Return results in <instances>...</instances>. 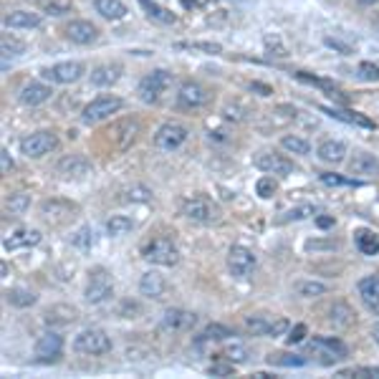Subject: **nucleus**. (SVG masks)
Segmentation results:
<instances>
[{
    "label": "nucleus",
    "instance_id": "obj_56",
    "mask_svg": "<svg viewBox=\"0 0 379 379\" xmlns=\"http://www.w3.org/2000/svg\"><path fill=\"white\" fill-rule=\"evenodd\" d=\"M361 6H374V3H379V0H359Z\"/></svg>",
    "mask_w": 379,
    "mask_h": 379
},
{
    "label": "nucleus",
    "instance_id": "obj_24",
    "mask_svg": "<svg viewBox=\"0 0 379 379\" xmlns=\"http://www.w3.org/2000/svg\"><path fill=\"white\" fill-rule=\"evenodd\" d=\"M41 13H33V11H11L3 18V23H6V28H15V31H31V28H38L41 25Z\"/></svg>",
    "mask_w": 379,
    "mask_h": 379
},
{
    "label": "nucleus",
    "instance_id": "obj_28",
    "mask_svg": "<svg viewBox=\"0 0 379 379\" xmlns=\"http://www.w3.org/2000/svg\"><path fill=\"white\" fill-rule=\"evenodd\" d=\"M273 324H276V319H271V316H265V314H255L246 319V328L253 336H271Z\"/></svg>",
    "mask_w": 379,
    "mask_h": 379
},
{
    "label": "nucleus",
    "instance_id": "obj_7",
    "mask_svg": "<svg viewBox=\"0 0 379 379\" xmlns=\"http://www.w3.org/2000/svg\"><path fill=\"white\" fill-rule=\"evenodd\" d=\"M145 260L154 265H172L180 263V248L175 246V240L172 238H154L149 246L145 248Z\"/></svg>",
    "mask_w": 379,
    "mask_h": 379
},
{
    "label": "nucleus",
    "instance_id": "obj_32",
    "mask_svg": "<svg viewBox=\"0 0 379 379\" xmlns=\"http://www.w3.org/2000/svg\"><path fill=\"white\" fill-rule=\"evenodd\" d=\"M357 248L364 255H377L379 253V235L372 230H357Z\"/></svg>",
    "mask_w": 379,
    "mask_h": 379
},
{
    "label": "nucleus",
    "instance_id": "obj_44",
    "mask_svg": "<svg viewBox=\"0 0 379 379\" xmlns=\"http://www.w3.org/2000/svg\"><path fill=\"white\" fill-rule=\"evenodd\" d=\"M359 76L364 79V81H379V66L377 63L361 61L359 63Z\"/></svg>",
    "mask_w": 379,
    "mask_h": 379
},
{
    "label": "nucleus",
    "instance_id": "obj_26",
    "mask_svg": "<svg viewBox=\"0 0 379 379\" xmlns=\"http://www.w3.org/2000/svg\"><path fill=\"white\" fill-rule=\"evenodd\" d=\"M316 154H319V159L326 164H341L347 159V145L339 142V139H326V142L319 145Z\"/></svg>",
    "mask_w": 379,
    "mask_h": 379
},
{
    "label": "nucleus",
    "instance_id": "obj_8",
    "mask_svg": "<svg viewBox=\"0 0 379 379\" xmlns=\"http://www.w3.org/2000/svg\"><path fill=\"white\" fill-rule=\"evenodd\" d=\"M33 354H36V361H41V364H56L63 357V336L56 334V331H44L36 339Z\"/></svg>",
    "mask_w": 379,
    "mask_h": 379
},
{
    "label": "nucleus",
    "instance_id": "obj_6",
    "mask_svg": "<svg viewBox=\"0 0 379 379\" xmlns=\"http://www.w3.org/2000/svg\"><path fill=\"white\" fill-rule=\"evenodd\" d=\"M121 107H124V101H121L119 96H109V94L96 96L94 101H88L86 107H84L81 119H84V124H99V121L114 117Z\"/></svg>",
    "mask_w": 379,
    "mask_h": 379
},
{
    "label": "nucleus",
    "instance_id": "obj_37",
    "mask_svg": "<svg viewBox=\"0 0 379 379\" xmlns=\"http://www.w3.org/2000/svg\"><path fill=\"white\" fill-rule=\"evenodd\" d=\"M142 6L147 8V13H149L152 18H157V20H162V23H175V15H172L170 11H164V8H159L157 3H152V0H139Z\"/></svg>",
    "mask_w": 379,
    "mask_h": 379
},
{
    "label": "nucleus",
    "instance_id": "obj_34",
    "mask_svg": "<svg viewBox=\"0 0 379 379\" xmlns=\"http://www.w3.org/2000/svg\"><path fill=\"white\" fill-rule=\"evenodd\" d=\"M296 293L303 298H319V296H326L328 286L321 284V281H301V284H296Z\"/></svg>",
    "mask_w": 379,
    "mask_h": 379
},
{
    "label": "nucleus",
    "instance_id": "obj_53",
    "mask_svg": "<svg viewBox=\"0 0 379 379\" xmlns=\"http://www.w3.org/2000/svg\"><path fill=\"white\" fill-rule=\"evenodd\" d=\"M251 88H255V91H263V96H268V94H271V88H268V86H263V84H251Z\"/></svg>",
    "mask_w": 379,
    "mask_h": 379
},
{
    "label": "nucleus",
    "instance_id": "obj_16",
    "mask_svg": "<svg viewBox=\"0 0 379 379\" xmlns=\"http://www.w3.org/2000/svg\"><path fill=\"white\" fill-rule=\"evenodd\" d=\"M197 324V316L192 311H185V309H167L159 319V326L164 331H190V328H195Z\"/></svg>",
    "mask_w": 379,
    "mask_h": 379
},
{
    "label": "nucleus",
    "instance_id": "obj_55",
    "mask_svg": "<svg viewBox=\"0 0 379 379\" xmlns=\"http://www.w3.org/2000/svg\"><path fill=\"white\" fill-rule=\"evenodd\" d=\"M372 336H374V341H377V347H379V324H374V328H372Z\"/></svg>",
    "mask_w": 379,
    "mask_h": 379
},
{
    "label": "nucleus",
    "instance_id": "obj_18",
    "mask_svg": "<svg viewBox=\"0 0 379 379\" xmlns=\"http://www.w3.org/2000/svg\"><path fill=\"white\" fill-rule=\"evenodd\" d=\"M58 175L71 180V177H84L91 172V162H88L84 154H66V157L58 162Z\"/></svg>",
    "mask_w": 379,
    "mask_h": 379
},
{
    "label": "nucleus",
    "instance_id": "obj_49",
    "mask_svg": "<svg viewBox=\"0 0 379 379\" xmlns=\"http://www.w3.org/2000/svg\"><path fill=\"white\" fill-rule=\"evenodd\" d=\"M182 48H200L208 51V53H220V46L218 44H182Z\"/></svg>",
    "mask_w": 379,
    "mask_h": 379
},
{
    "label": "nucleus",
    "instance_id": "obj_2",
    "mask_svg": "<svg viewBox=\"0 0 379 379\" xmlns=\"http://www.w3.org/2000/svg\"><path fill=\"white\" fill-rule=\"evenodd\" d=\"M114 296V278L107 268H91L88 271V281H86V291H84V298H86L91 306H99V303L109 301Z\"/></svg>",
    "mask_w": 379,
    "mask_h": 379
},
{
    "label": "nucleus",
    "instance_id": "obj_1",
    "mask_svg": "<svg viewBox=\"0 0 379 379\" xmlns=\"http://www.w3.org/2000/svg\"><path fill=\"white\" fill-rule=\"evenodd\" d=\"M180 213L192 222H200V225H210V222L220 220V208L218 202H213L208 195H190L180 202Z\"/></svg>",
    "mask_w": 379,
    "mask_h": 379
},
{
    "label": "nucleus",
    "instance_id": "obj_14",
    "mask_svg": "<svg viewBox=\"0 0 379 379\" xmlns=\"http://www.w3.org/2000/svg\"><path fill=\"white\" fill-rule=\"evenodd\" d=\"M210 101V91L197 81H185L177 91V104L182 109H200Z\"/></svg>",
    "mask_w": 379,
    "mask_h": 379
},
{
    "label": "nucleus",
    "instance_id": "obj_27",
    "mask_svg": "<svg viewBox=\"0 0 379 379\" xmlns=\"http://www.w3.org/2000/svg\"><path fill=\"white\" fill-rule=\"evenodd\" d=\"M94 11L107 20H124L129 8L121 0H94Z\"/></svg>",
    "mask_w": 379,
    "mask_h": 379
},
{
    "label": "nucleus",
    "instance_id": "obj_5",
    "mask_svg": "<svg viewBox=\"0 0 379 379\" xmlns=\"http://www.w3.org/2000/svg\"><path fill=\"white\" fill-rule=\"evenodd\" d=\"M56 147H58V137L53 132H48V129H41V132H33L20 139V154L28 159L46 157V154L53 152Z\"/></svg>",
    "mask_w": 379,
    "mask_h": 379
},
{
    "label": "nucleus",
    "instance_id": "obj_33",
    "mask_svg": "<svg viewBox=\"0 0 379 379\" xmlns=\"http://www.w3.org/2000/svg\"><path fill=\"white\" fill-rule=\"evenodd\" d=\"M281 147H284L286 152H291V154H301V157H306L311 152L309 142L303 137H296V134H286V137H281Z\"/></svg>",
    "mask_w": 379,
    "mask_h": 379
},
{
    "label": "nucleus",
    "instance_id": "obj_48",
    "mask_svg": "<svg viewBox=\"0 0 379 379\" xmlns=\"http://www.w3.org/2000/svg\"><path fill=\"white\" fill-rule=\"evenodd\" d=\"M306 336V324H296V326L288 331V344H298Z\"/></svg>",
    "mask_w": 379,
    "mask_h": 379
},
{
    "label": "nucleus",
    "instance_id": "obj_4",
    "mask_svg": "<svg viewBox=\"0 0 379 379\" xmlns=\"http://www.w3.org/2000/svg\"><path fill=\"white\" fill-rule=\"evenodd\" d=\"M170 86H172V74H170V71L154 69V71H149L142 81H139L137 94H139V99L145 101V104H154V101L162 99V94Z\"/></svg>",
    "mask_w": 379,
    "mask_h": 379
},
{
    "label": "nucleus",
    "instance_id": "obj_40",
    "mask_svg": "<svg viewBox=\"0 0 379 379\" xmlns=\"http://www.w3.org/2000/svg\"><path fill=\"white\" fill-rule=\"evenodd\" d=\"M31 208V195L28 192H15V195H11V200H8V210L11 213H25V210Z\"/></svg>",
    "mask_w": 379,
    "mask_h": 379
},
{
    "label": "nucleus",
    "instance_id": "obj_15",
    "mask_svg": "<svg viewBox=\"0 0 379 379\" xmlns=\"http://www.w3.org/2000/svg\"><path fill=\"white\" fill-rule=\"evenodd\" d=\"M41 218L51 225H61V222L71 220L76 213V205L74 202H66V200H44L41 202Z\"/></svg>",
    "mask_w": 379,
    "mask_h": 379
},
{
    "label": "nucleus",
    "instance_id": "obj_9",
    "mask_svg": "<svg viewBox=\"0 0 379 379\" xmlns=\"http://www.w3.org/2000/svg\"><path fill=\"white\" fill-rule=\"evenodd\" d=\"M253 164L258 167L260 172L265 175H293L296 172V164L291 162L286 154H278V152H271V149H263L258 152L255 157H253Z\"/></svg>",
    "mask_w": 379,
    "mask_h": 379
},
{
    "label": "nucleus",
    "instance_id": "obj_45",
    "mask_svg": "<svg viewBox=\"0 0 379 379\" xmlns=\"http://www.w3.org/2000/svg\"><path fill=\"white\" fill-rule=\"evenodd\" d=\"M208 372L213 374V377H230V374H233L235 369H233V361H227V364H222V361H218V364L210 366Z\"/></svg>",
    "mask_w": 379,
    "mask_h": 379
},
{
    "label": "nucleus",
    "instance_id": "obj_31",
    "mask_svg": "<svg viewBox=\"0 0 379 379\" xmlns=\"http://www.w3.org/2000/svg\"><path fill=\"white\" fill-rule=\"evenodd\" d=\"M328 321L334 324V326H349V324H354V311L349 309V303L336 301L328 309Z\"/></svg>",
    "mask_w": 379,
    "mask_h": 379
},
{
    "label": "nucleus",
    "instance_id": "obj_23",
    "mask_svg": "<svg viewBox=\"0 0 379 379\" xmlns=\"http://www.w3.org/2000/svg\"><path fill=\"white\" fill-rule=\"evenodd\" d=\"M359 296L364 301V306L372 311L374 316H379V276H366L359 281Z\"/></svg>",
    "mask_w": 379,
    "mask_h": 379
},
{
    "label": "nucleus",
    "instance_id": "obj_13",
    "mask_svg": "<svg viewBox=\"0 0 379 379\" xmlns=\"http://www.w3.org/2000/svg\"><path fill=\"white\" fill-rule=\"evenodd\" d=\"M84 74H86V66L81 61H61L56 66H51V69L41 71L44 79H51L56 84H76Z\"/></svg>",
    "mask_w": 379,
    "mask_h": 379
},
{
    "label": "nucleus",
    "instance_id": "obj_35",
    "mask_svg": "<svg viewBox=\"0 0 379 379\" xmlns=\"http://www.w3.org/2000/svg\"><path fill=\"white\" fill-rule=\"evenodd\" d=\"M233 331L227 326H222V324H208L205 326V331L200 334L202 341H227V339H233Z\"/></svg>",
    "mask_w": 379,
    "mask_h": 379
},
{
    "label": "nucleus",
    "instance_id": "obj_11",
    "mask_svg": "<svg viewBox=\"0 0 379 379\" xmlns=\"http://www.w3.org/2000/svg\"><path fill=\"white\" fill-rule=\"evenodd\" d=\"M187 137H190L187 126L177 124V121H167V124H162L157 132H154V147L164 152L180 149V147L187 142Z\"/></svg>",
    "mask_w": 379,
    "mask_h": 379
},
{
    "label": "nucleus",
    "instance_id": "obj_46",
    "mask_svg": "<svg viewBox=\"0 0 379 379\" xmlns=\"http://www.w3.org/2000/svg\"><path fill=\"white\" fill-rule=\"evenodd\" d=\"M321 182L324 185H331V187H341V185H352L349 180H344V177L339 175H331V172H324L321 175Z\"/></svg>",
    "mask_w": 379,
    "mask_h": 379
},
{
    "label": "nucleus",
    "instance_id": "obj_21",
    "mask_svg": "<svg viewBox=\"0 0 379 379\" xmlns=\"http://www.w3.org/2000/svg\"><path fill=\"white\" fill-rule=\"evenodd\" d=\"M164 291H167V281H164L162 273L147 271L145 276L139 278V293L145 298H162Z\"/></svg>",
    "mask_w": 379,
    "mask_h": 379
},
{
    "label": "nucleus",
    "instance_id": "obj_22",
    "mask_svg": "<svg viewBox=\"0 0 379 379\" xmlns=\"http://www.w3.org/2000/svg\"><path fill=\"white\" fill-rule=\"evenodd\" d=\"M41 243V233L38 230H31V227H18V230H13L11 235H6L3 240V248L6 251H18V248H31Z\"/></svg>",
    "mask_w": 379,
    "mask_h": 379
},
{
    "label": "nucleus",
    "instance_id": "obj_43",
    "mask_svg": "<svg viewBox=\"0 0 379 379\" xmlns=\"http://www.w3.org/2000/svg\"><path fill=\"white\" fill-rule=\"evenodd\" d=\"M316 210L311 208V205H301V208H293L288 210V213L281 218V222H288V220H303V218H309V215H314Z\"/></svg>",
    "mask_w": 379,
    "mask_h": 379
},
{
    "label": "nucleus",
    "instance_id": "obj_10",
    "mask_svg": "<svg viewBox=\"0 0 379 379\" xmlns=\"http://www.w3.org/2000/svg\"><path fill=\"white\" fill-rule=\"evenodd\" d=\"M311 352L316 357H321L324 364H334V361L347 359V344L341 339H334V336H314L311 339Z\"/></svg>",
    "mask_w": 379,
    "mask_h": 379
},
{
    "label": "nucleus",
    "instance_id": "obj_12",
    "mask_svg": "<svg viewBox=\"0 0 379 379\" xmlns=\"http://www.w3.org/2000/svg\"><path fill=\"white\" fill-rule=\"evenodd\" d=\"M255 268V253L246 246H233L227 251V271L235 278H248Z\"/></svg>",
    "mask_w": 379,
    "mask_h": 379
},
{
    "label": "nucleus",
    "instance_id": "obj_36",
    "mask_svg": "<svg viewBox=\"0 0 379 379\" xmlns=\"http://www.w3.org/2000/svg\"><path fill=\"white\" fill-rule=\"evenodd\" d=\"M248 347L246 344H240V341H230L227 339V344H225V359L227 361H235V364H243V361H248Z\"/></svg>",
    "mask_w": 379,
    "mask_h": 379
},
{
    "label": "nucleus",
    "instance_id": "obj_3",
    "mask_svg": "<svg viewBox=\"0 0 379 379\" xmlns=\"http://www.w3.org/2000/svg\"><path fill=\"white\" fill-rule=\"evenodd\" d=\"M74 349L79 354H88V357H101V354L112 352V339L104 328H84L76 334Z\"/></svg>",
    "mask_w": 379,
    "mask_h": 379
},
{
    "label": "nucleus",
    "instance_id": "obj_29",
    "mask_svg": "<svg viewBox=\"0 0 379 379\" xmlns=\"http://www.w3.org/2000/svg\"><path fill=\"white\" fill-rule=\"evenodd\" d=\"M134 230V222L132 218H126V215H112L107 220V233L112 238H124Z\"/></svg>",
    "mask_w": 379,
    "mask_h": 379
},
{
    "label": "nucleus",
    "instance_id": "obj_54",
    "mask_svg": "<svg viewBox=\"0 0 379 379\" xmlns=\"http://www.w3.org/2000/svg\"><path fill=\"white\" fill-rule=\"evenodd\" d=\"M190 3H192V6H205L210 0H185V6H190Z\"/></svg>",
    "mask_w": 379,
    "mask_h": 379
},
{
    "label": "nucleus",
    "instance_id": "obj_19",
    "mask_svg": "<svg viewBox=\"0 0 379 379\" xmlns=\"http://www.w3.org/2000/svg\"><path fill=\"white\" fill-rule=\"evenodd\" d=\"M121 74H124V69H121L119 63H101V66L91 69L88 79H91V84H94V86L107 88V86H114V84L119 81Z\"/></svg>",
    "mask_w": 379,
    "mask_h": 379
},
{
    "label": "nucleus",
    "instance_id": "obj_52",
    "mask_svg": "<svg viewBox=\"0 0 379 379\" xmlns=\"http://www.w3.org/2000/svg\"><path fill=\"white\" fill-rule=\"evenodd\" d=\"M316 222H319L321 227H331L334 225V218H316Z\"/></svg>",
    "mask_w": 379,
    "mask_h": 379
},
{
    "label": "nucleus",
    "instance_id": "obj_51",
    "mask_svg": "<svg viewBox=\"0 0 379 379\" xmlns=\"http://www.w3.org/2000/svg\"><path fill=\"white\" fill-rule=\"evenodd\" d=\"M0 157H3V172L13 170V159H11V154H8V149L0 152Z\"/></svg>",
    "mask_w": 379,
    "mask_h": 379
},
{
    "label": "nucleus",
    "instance_id": "obj_25",
    "mask_svg": "<svg viewBox=\"0 0 379 379\" xmlns=\"http://www.w3.org/2000/svg\"><path fill=\"white\" fill-rule=\"evenodd\" d=\"M349 172L361 177H377L379 175V159L369 152H357L349 162Z\"/></svg>",
    "mask_w": 379,
    "mask_h": 379
},
{
    "label": "nucleus",
    "instance_id": "obj_20",
    "mask_svg": "<svg viewBox=\"0 0 379 379\" xmlns=\"http://www.w3.org/2000/svg\"><path fill=\"white\" fill-rule=\"evenodd\" d=\"M51 86H46V84L41 81H31V84H25L23 88H20V104H25V107H38V104H46V101L51 99Z\"/></svg>",
    "mask_w": 379,
    "mask_h": 379
},
{
    "label": "nucleus",
    "instance_id": "obj_50",
    "mask_svg": "<svg viewBox=\"0 0 379 379\" xmlns=\"http://www.w3.org/2000/svg\"><path fill=\"white\" fill-rule=\"evenodd\" d=\"M326 46H331V48L341 51V53H352V48H349V46L339 44V41H334V38H326Z\"/></svg>",
    "mask_w": 379,
    "mask_h": 379
},
{
    "label": "nucleus",
    "instance_id": "obj_17",
    "mask_svg": "<svg viewBox=\"0 0 379 379\" xmlns=\"http://www.w3.org/2000/svg\"><path fill=\"white\" fill-rule=\"evenodd\" d=\"M66 38H69L71 44L88 46L99 38V28H96L94 23H88V20H71V23L66 25Z\"/></svg>",
    "mask_w": 379,
    "mask_h": 379
},
{
    "label": "nucleus",
    "instance_id": "obj_38",
    "mask_svg": "<svg viewBox=\"0 0 379 379\" xmlns=\"http://www.w3.org/2000/svg\"><path fill=\"white\" fill-rule=\"evenodd\" d=\"M126 202H149L152 200V190L145 187V185H132V187L124 192Z\"/></svg>",
    "mask_w": 379,
    "mask_h": 379
},
{
    "label": "nucleus",
    "instance_id": "obj_39",
    "mask_svg": "<svg viewBox=\"0 0 379 379\" xmlns=\"http://www.w3.org/2000/svg\"><path fill=\"white\" fill-rule=\"evenodd\" d=\"M268 361H271V364H278V366H303L306 364V359L298 357V354H271Z\"/></svg>",
    "mask_w": 379,
    "mask_h": 379
},
{
    "label": "nucleus",
    "instance_id": "obj_30",
    "mask_svg": "<svg viewBox=\"0 0 379 379\" xmlns=\"http://www.w3.org/2000/svg\"><path fill=\"white\" fill-rule=\"evenodd\" d=\"M6 301L11 306H15V309H28V306H33L38 301V296L31 288H11L6 293Z\"/></svg>",
    "mask_w": 379,
    "mask_h": 379
},
{
    "label": "nucleus",
    "instance_id": "obj_42",
    "mask_svg": "<svg viewBox=\"0 0 379 379\" xmlns=\"http://www.w3.org/2000/svg\"><path fill=\"white\" fill-rule=\"evenodd\" d=\"M74 246L81 248V251H88V248L94 246V230H91L88 225H84L81 230L74 235Z\"/></svg>",
    "mask_w": 379,
    "mask_h": 379
},
{
    "label": "nucleus",
    "instance_id": "obj_47",
    "mask_svg": "<svg viewBox=\"0 0 379 379\" xmlns=\"http://www.w3.org/2000/svg\"><path fill=\"white\" fill-rule=\"evenodd\" d=\"M25 46L23 44H18V41H8V38H3V53H6V56H18L20 51H23Z\"/></svg>",
    "mask_w": 379,
    "mask_h": 379
},
{
    "label": "nucleus",
    "instance_id": "obj_41",
    "mask_svg": "<svg viewBox=\"0 0 379 379\" xmlns=\"http://www.w3.org/2000/svg\"><path fill=\"white\" fill-rule=\"evenodd\" d=\"M276 190H278V182L273 180L271 175H265V177H260L258 182H255V192H258L263 200H268V197H273L276 195Z\"/></svg>",
    "mask_w": 379,
    "mask_h": 379
}]
</instances>
